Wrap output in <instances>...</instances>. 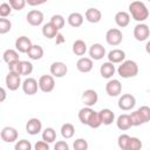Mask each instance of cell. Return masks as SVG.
Masks as SVG:
<instances>
[{
    "label": "cell",
    "instance_id": "obj_1",
    "mask_svg": "<svg viewBox=\"0 0 150 150\" xmlns=\"http://www.w3.org/2000/svg\"><path fill=\"white\" fill-rule=\"evenodd\" d=\"M129 14L137 22H143L149 18V9L144 2L135 0L129 5Z\"/></svg>",
    "mask_w": 150,
    "mask_h": 150
},
{
    "label": "cell",
    "instance_id": "obj_2",
    "mask_svg": "<svg viewBox=\"0 0 150 150\" xmlns=\"http://www.w3.org/2000/svg\"><path fill=\"white\" fill-rule=\"evenodd\" d=\"M117 73L123 79L135 77L138 74V66L132 60H124L117 68Z\"/></svg>",
    "mask_w": 150,
    "mask_h": 150
},
{
    "label": "cell",
    "instance_id": "obj_3",
    "mask_svg": "<svg viewBox=\"0 0 150 150\" xmlns=\"http://www.w3.org/2000/svg\"><path fill=\"white\" fill-rule=\"evenodd\" d=\"M150 36V28L146 23H143V22H138L135 28H134V38L142 42V41H145L148 40V38Z\"/></svg>",
    "mask_w": 150,
    "mask_h": 150
},
{
    "label": "cell",
    "instance_id": "obj_4",
    "mask_svg": "<svg viewBox=\"0 0 150 150\" xmlns=\"http://www.w3.org/2000/svg\"><path fill=\"white\" fill-rule=\"evenodd\" d=\"M123 40V34L118 28H110L105 33V41L110 46H118Z\"/></svg>",
    "mask_w": 150,
    "mask_h": 150
},
{
    "label": "cell",
    "instance_id": "obj_5",
    "mask_svg": "<svg viewBox=\"0 0 150 150\" xmlns=\"http://www.w3.org/2000/svg\"><path fill=\"white\" fill-rule=\"evenodd\" d=\"M39 89L43 93H50L55 88V80L54 76L50 75H42L39 79Z\"/></svg>",
    "mask_w": 150,
    "mask_h": 150
},
{
    "label": "cell",
    "instance_id": "obj_6",
    "mask_svg": "<svg viewBox=\"0 0 150 150\" xmlns=\"http://www.w3.org/2000/svg\"><path fill=\"white\" fill-rule=\"evenodd\" d=\"M20 76H21L20 74H16V73H13V71H8V74L6 75V79H5L7 89H9L11 91L18 90L19 87L22 86Z\"/></svg>",
    "mask_w": 150,
    "mask_h": 150
},
{
    "label": "cell",
    "instance_id": "obj_7",
    "mask_svg": "<svg viewBox=\"0 0 150 150\" xmlns=\"http://www.w3.org/2000/svg\"><path fill=\"white\" fill-rule=\"evenodd\" d=\"M136 104V98L131 94H123L118 98V108L123 111L131 110Z\"/></svg>",
    "mask_w": 150,
    "mask_h": 150
},
{
    "label": "cell",
    "instance_id": "obj_8",
    "mask_svg": "<svg viewBox=\"0 0 150 150\" xmlns=\"http://www.w3.org/2000/svg\"><path fill=\"white\" fill-rule=\"evenodd\" d=\"M39 89V82L34 77H27L22 82V90L26 95H35Z\"/></svg>",
    "mask_w": 150,
    "mask_h": 150
},
{
    "label": "cell",
    "instance_id": "obj_9",
    "mask_svg": "<svg viewBox=\"0 0 150 150\" xmlns=\"http://www.w3.org/2000/svg\"><path fill=\"white\" fill-rule=\"evenodd\" d=\"M105 91L110 97H116L122 91V83L116 79L109 80L108 83L105 84Z\"/></svg>",
    "mask_w": 150,
    "mask_h": 150
},
{
    "label": "cell",
    "instance_id": "obj_10",
    "mask_svg": "<svg viewBox=\"0 0 150 150\" xmlns=\"http://www.w3.org/2000/svg\"><path fill=\"white\" fill-rule=\"evenodd\" d=\"M68 71V67L62 61H55L50 64V74L54 77H63Z\"/></svg>",
    "mask_w": 150,
    "mask_h": 150
},
{
    "label": "cell",
    "instance_id": "obj_11",
    "mask_svg": "<svg viewBox=\"0 0 150 150\" xmlns=\"http://www.w3.org/2000/svg\"><path fill=\"white\" fill-rule=\"evenodd\" d=\"M18 130L13 127H5L1 129V132H0V136H1V139L6 143H13L18 139Z\"/></svg>",
    "mask_w": 150,
    "mask_h": 150
},
{
    "label": "cell",
    "instance_id": "obj_12",
    "mask_svg": "<svg viewBox=\"0 0 150 150\" xmlns=\"http://www.w3.org/2000/svg\"><path fill=\"white\" fill-rule=\"evenodd\" d=\"M26 20L30 26H40L43 22V13L38 9L29 11L26 15Z\"/></svg>",
    "mask_w": 150,
    "mask_h": 150
},
{
    "label": "cell",
    "instance_id": "obj_13",
    "mask_svg": "<svg viewBox=\"0 0 150 150\" xmlns=\"http://www.w3.org/2000/svg\"><path fill=\"white\" fill-rule=\"evenodd\" d=\"M98 101V95L96 93V90L94 89H87L83 91L82 94V102L84 103V105L87 107H93L97 103Z\"/></svg>",
    "mask_w": 150,
    "mask_h": 150
},
{
    "label": "cell",
    "instance_id": "obj_14",
    "mask_svg": "<svg viewBox=\"0 0 150 150\" xmlns=\"http://www.w3.org/2000/svg\"><path fill=\"white\" fill-rule=\"evenodd\" d=\"M33 46L32 41L29 38L22 35V36H19L16 40H15V49L19 52V53H26L30 49V47Z\"/></svg>",
    "mask_w": 150,
    "mask_h": 150
},
{
    "label": "cell",
    "instance_id": "obj_15",
    "mask_svg": "<svg viewBox=\"0 0 150 150\" xmlns=\"http://www.w3.org/2000/svg\"><path fill=\"white\" fill-rule=\"evenodd\" d=\"M89 56L93 60H102L105 56V48L101 43H93L89 48Z\"/></svg>",
    "mask_w": 150,
    "mask_h": 150
},
{
    "label": "cell",
    "instance_id": "obj_16",
    "mask_svg": "<svg viewBox=\"0 0 150 150\" xmlns=\"http://www.w3.org/2000/svg\"><path fill=\"white\" fill-rule=\"evenodd\" d=\"M41 129H42V123L39 118H35V117L29 118L28 122L26 123V131L32 136L38 135L41 131Z\"/></svg>",
    "mask_w": 150,
    "mask_h": 150
},
{
    "label": "cell",
    "instance_id": "obj_17",
    "mask_svg": "<svg viewBox=\"0 0 150 150\" xmlns=\"http://www.w3.org/2000/svg\"><path fill=\"white\" fill-rule=\"evenodd\" d=\"M94 67L91 57H80L76 62V68L81 73H89Z\"/></svg>",
    "mask_w": 150,
    "mask_h": 150
},
{
    "label": "cell",
    "instance_id": "obj_18",
    "mask_svg": "<svg viewBox=\"0 0 150 150\" xmlns=\"http://www.w3.org/2000/svg\"><path fill=\"white\" fill-rule=\"evenodd\" d=\"M116 71V68H115V63L108 61V62H104L103 64H101L100 67V74L102 77L104 79H111L114 76Z\"/></svg>",
    "mask_w": 150,
    "mask_h": 150
},
{
    "label": "cell",
    "instance_id": "obj_19",
    "mask_svg": "<svg viewBox=\"0 0 150 150\" xmlns=\"http://www.w3.org/2000/svg\"><path fill=\"white\" fill-rule=\"evenodd\" d=\"M116 125L120 130L122 131H125V130H129L131 127H132V123H131V120H130V115L128 114H122L117 117L116 120Z\"/></svg>",
    "mask_w": 150,
    "mask_h": 150
},
{
    "label": "cell",
    "instance_id": "obj_20",
    "mask_svg": "<svg viewBox=\"0 0 150 150\" xmlns=\"http://www.w3.org/2000/svg\"><path fill=\"white\" fill-rule=\"evenodd\" d=\"M84 16H86V19H87L88 22H90V23H97L102 19V13L97 8H88L86 11V13H84Z\"/></svg>",
    "mask_w": 150,
    "mask_h": 150
},
{
    "label": "cell",
    "instance_id": "obj_21",
    "mask_svg": "<svg viewBox=\"0 0 150 150\" xmlns=\"http://www.w3.org/2000/svg\"><path fill=\"white\" fill-rule=\"evenodd\" d=\"M115 22L118 27L124 28L130 23V14L124 11H120L115 14Z\"/></svg>",
    "mask_w": 150,
    "mask_h": 150
},
{
    "label": "cell",
    "instance_id": "obj_22",
    "mask_svg": "<svg viewBox=\"0 0 150 150\" xmlns=\"http://www.w3.org/2000/svg\"><path fill=\"white\" fill-rule=\"evenodd\" d=\"M107 57L112 63H121V62H123L125 60V53H124V50L116 48V49L110 50L108 53V56Z\"/></svg>",
    "mask_w": 150,
    "mask_h": 150
},
{
    "label": "cell",
    "instance_id": "obj_23",
    "mask_svg": "<svg viewBox=\"0 0 150 150\" xmlns=\"http://www.w3.org/2000/svg\"><path fill=\"white\" fill-rule=\"evenodd\" d=\"M98 114H100L102 124H104V125H110V124L114 122V120H115V114H114V111L110 110V109H108V108H104V109L100 110Z\"/></svg>",
    "mask_w": 150,
    "mask_h": 150
},
{
    "label": "cell",
    "instance_id": "obj_24",
    "mask_svg": "<svg viewBox=\"0 0 150 150\" xmlns=\"http://www.w3.org/2000/svg\"><path fill=\"white\" fill-rule=\"evenodd\" d=\"M57 33H59V29L50 21L42 26V35L47 39H55Z\"/></svg>",
    "mask_w": 150,
    "mask_h": 150
},
{
    "label": "cell",
    "instance_id": "obj_25",
    "mask_svg": "<svg viewBox=\"0 0 150 150\" xmlns=\"http://www.w3.org/2000/svg\"><path fill=\"white\" fill-rule=\"evenodd\" d=\"M67 21H68L69 26H71L74 28H77V27L82 26V23H83V15L79 12H73L68 15Z\"/></svg>",
    "mask_w": 150,
    "mask_h": 150
},
{
    "label": "cell",
    "instance_id": "obj_26",
    "mask_svg": "<svg viewBox=\"0 0 150 150\" xmlns=\"http://www.w3.org/2000/svg\"><path fill=\"white\" fill-rule=\"evenodd\" d=\"M2 60L9 64V63H13L15 61H19V53L16 49H6L2 54Z\"/></svg>",
    "mask_w": 150,
    "mask_h": 150
},
{
    "label": "cell",
    "instance_id": "obj_27",
    "mask_svg": "<svg viewBox=\"0 0 150 150\" xmlns=\"http://www.w3.org/2000/svg\"><path fill=\"white\" fill-rule=\"evenodd\" d=\"M95 110H93L91 109V107H84V108H82V109H80V111H79V120H80V122L82 123V124H88V121H89V118L91 117V115H93V112H94Z\"/></svg>",
    "mask_w": 150,
    "mask_h": 150
},
{
    "label": "cell",
    "instance_id": "obj_28",
    "mask_svg": "<svg viewBox=\"0 0 150 150\" xmlns=\"http://www.w3.org/2000/svg\"><path fill=\"white\" fill-rule=\"evenodd\" d=\"M87 52V45L83 40H75L73 43V53L77 56H82L84 55Z\"/></svg>",
    "mask_w": 150,
    "mask_h": 150
},
{
    "label": "cell",
    "instance_id": "obj_29",
    "mask_svg": "<svg viewBox=\"0 0 150 150\" xmlns=\"http://www.w3.org/2000/svg\"><path fill=\"white\" fill-rule=\"evenodd\" d=\"M27 55L32 60H40L43 56V48L39 45H33L30 49L27 52Z\"/></svg>",
    "mask_w": 150,
    "mask_h": 150
},
{
    "label": "cell",
    "instance_id": "obj_30",
    "mask_svg": "<svg viewBox=\"0 0 150 150\" xmlns=\"http://www.w3.org/2000/svg\"><path fill=\"white\" fill-rule=\"evenodd\" d=\"M60 131H61V135H62L63 138L69 139V138H71V137L74 136V134H75V128H74V125H73L71 123H64V124H62Z\"/></svg>",
    "mask_w": 150,
    "mask_h": 150
},
{
    "label": "cell",
    "instance_id": "obj_31",
    "mask_svg": "<svg viewBox=\"0 0 150 150\" xmlns=\"http://www.w3.org/2000/svg\"><path fill=\"white\" fill-rule=\"evenodd\" d=\"M42 139L47 143H53L56 139V131L53 128H46L42 131Z\"/></svg>",
    "mask_w": 150,
    "mask_h": 150
},
{
    "label": "cell",
    "instance_id": "obj_32",
    "mask_svg": "<svg viewBox=\"0 0 150 150\" xmlns=\"http://www.w3.org/2000/svg\"><path fill=\"white\" fill-rule=\"evenodd\" d=\"M101 124H102V121H101L100 114L97 111H94L93 115H91V117L89 118L87 125L90 127V128H93V129H97L98 127H101Z\"/></svg>",
    "mask_w": 150,
    "mask_h": 150
},
{
    "label": "cell",
    "instance_id": "obj_33",
    "mask_svg": "<svg viewBox=\"0 0 150 150\" xmlns=\"http://www.w3.org/2000/svg\"><path fill=\"white\" fill-rule=\"evenodd\" d=\"M50 22L60 30V29H62V28L64 27L66 20H64V18H63L61 14H54V15L50 18Z\"/></svg>",
    "mask_w": 150,
    "mask_h": 150
},
{
    "label": "cell",
    "instance_id": "obj_34",
    "mask_svg": "<svg viewBox=\"0 0 150 150\" xmlns=\"http://www.w3.org/2000/svg\"><path fill=\"white\" fill-rule=\"evenodd\" d=\"M117 143H118V146H120L122 150H129L130 136L127 135V134L120 135V136H118V139H117Z\"/></svg>",
    "mask_w": 150,
    "mask_h": 150
},
{
    "label": "cell",
    "instance_id": "obj_35",
    "mask_svg": "<svg viewBox=\"0 0 150 150\" xmlns=\"http://www.w3.org/2000/svg\"><path fill=\"white\" fill-rule=\"evenodd\" d=\"M130 120H131V123H132V127H138L141 124H144V120L142 118L141 114L138 110H135L130 114Z\"/></svg>",
    "mask_w": 150,
    "mask_h": 150
},
{
    "label": "cell",
    "instance_id": "obj_36",
    "mask_svg": "<svg viewBox=\"0 0 150 150\" xmlns=\"http://www.w3.org/2000/svg\"><path fill=\"white\" fill-rule=\"evenodd\" d=\"M11 28H12V22L6 18H1L0 19V34L8 33Z\"/></svg>",
    "mask_w": 150,
    "mask_h": 150
},
{
    "label": "cell",
    "instance_id": "obj_37",
    "mask_svg": "<svg viewBox=\"0 0 150 150\" xmlns=\"http://www.w3.org/2000/svg\"><path fill=\"white\" fill-rule=\"evenodd\" d=\"M88 142L84 138H77L74 141L73 143V148L74 150H87L88 149Z\"/></svg>",
    "mask_w": 150,
    "mask_h": 150
},
{
    "label": "cell",
    "instance_id": "obj_38",
    "mask_svg": "<svg viewBox=\"0 0 150 150\" xmlns=\"http://www.w3.org/2000/svg\"><path fill=\"white\" fill-rule=\"evenodd\" d=\"M12 6L9 5V2H2L0 5V16L1 18H7L8 15H11L12 13Z\"/></svg>",
    "mask_w": 150,
    "mask_h": 150
},
{
    "label": "cell",
    "instance_id": "obj_39",
    "mask_svg": "<svg viewBox=\"0 0 150 150\" xmlns=\"http://www.w3.org/2000/svg\"><path fill=\"white\" fill-rule=\"evenodd\" d=\"M33 71V64L28 61H21V75L27 76L30 75Z\"/></svg>",
    "mask_w": 150,
    "mask_h": 150
},
{
    "label": "cell",
    "instance_id": "obj_40",
    "mask_svg": "<svg viewBox=\"0 0 150 150\" xmlns=\"http://www.w3.org/2000/svg\"><path fill=\"white\" fill-rule=\"evenodd\" d=\"M14 148H15V150H30L32 149V144L27 139H20V141H18L15 143Z\"/></svg>",
    "mask_w": 150,
    "mask_h": 150
},
{
    "label": "cell",
    "instance_id": "obj_41",
    "mask_svg": "<svg viewBox=\"0 0 150 150\" xmlns=\"http://www.w3.org/2000/svg\"><path fill=\"white\" fill-rule=\"evenodd\" d=\"M9 5L15 11H22L27 4V0H8Z\"/></svg>",
    "mask_w": 150,
    "mask_h": 150
},
{
    "label": "cell",
    "instance_id": "obj_42",
    "mask_svg": "<svg viewBox=\"0 0 150 150\" xmlns=\"http://www.w3.org/2000/svg\"><path fill=\"white\" fill-rule=\"evenodd\" d=\"M137 110L139 111L142 118L144 120V123H146V122L150 121V107H148V105H142V107H139Z\"/></svg>",
    "mask_w": 150,
    "mask_h": 150
},
{
    "label": "cell",
    "instance_id": "obj_43",
    "mask_svg": "<svg viewBox=\"0 0 150 150\" xmlns=\"http://www.w3.org/2000/svg\"><path fill=\"white\" fill-rule=\"evenodd\" d=\"M142 148V142L137 137H130L129 143V150H139Z\"/></svg>",
    "mask_w": 150,
    "mask_h": 150
},
{
    "label": "cell",
    "instance_id": "obj_44",
    "mask_svg": "<svg viewBox=\"0 0 150 150\" xmlns=\"http://www.w3.org/2000/svg\"><path fill=\"white\" fill-rule=\"evenodd\" d=\"M8 69H9V71H13V73H16V74L21 75V61L19 60V61H15L13 63H9Z\"/></svg>",
    "mask_w": 150,
    "mask_h": 150
},
{
    "label": "cell",
    "instance_id": "obj_45",
    "mask_svg": "<svg viewBox=\"0 0 150 150\" xmlns=\"http://www.w3.org/2000/svg\"><path fill=\"white\" fill-rule=\"evenodd\" d=\"M34 149L35 150H48L49 149V143H47L46 141H39L35 143L34 145Z\"/></svg>",
    "mask_w": 150,
    "mask_h": 150
},
{
    "label": "cell",
    "instance_id": "obj_46",
    "mask_svg": "<svg viewBox=\"0 0 150 150\" xmlns=\"http://www.w3.org/2000/svg\"><path fill=\"white\" fill-rule=\"evenodd\" d=\"M54 149L55 150H69V145L64 141H59V142L55 143Z\"/></svg>",
    "mask_w": 150,
    "mask_h": 150
},
{
    "label": "cell",
    "instance_id": "obj_47",
    "mask_svg": "<svg viewBox=\"0 0 150 150\" xmlns=\"http://www.w3.org/2000/svg\"><path fill=\"white\" fill-rule=\"evenodd\" d=\"M64 41H66V39H64L63 34L59 32V33H57V35L55 36V45H62Z\"/></svg>",
    "mask_w": 150,
    "mask_h": 150
},
{
    "label": "cell",
    "instance_id": "obj_48",
    "mask_svg": "<svg viewBox=\"0 0 150 150\" xmlns=\"http://www.w3.org/2000/svg\"><path fill=\"white\" fill-rule=\"evenodd\" d=\"M48 0H27V4L29 6H40L45 2H47Z\"/></svg>",
    "mask_w": 150,
    "mask_h": 150
},
{
    "label": "cell",
    "instance_id": "obj_49",
    "mask_svg": "<svg viewBox=\"0 0 150 150\" xmlns=\"http://www.w3.org/2000/svg\"><path fill=\"white\" fill-rule=\"evenodd\" d=\"M0 91H1V98H0V102H4L5 98H6V90H5V88H1Z\"/></svg>",
    "mask_w": 150,
    "mask_h": 150
},
{
    "label": "cell",
    "instance_id": "obj_50",
    "mask_svg": "<svg viewBox=\"0 0 150 150\" xmlns=\"http://www.w3.org/2000/svg\"><path fill=\"white\" fill-rule=\"evenodd\" d=\"M145 52L150 55V40L146 42V45H145Z\"/></svg>",
    "mask_w": 150,
    "mask_h": 150
},
{
    "label": "cell",
    "instance_id": "obj_51",
    "mask_svg": "<svg viewBox=\"0 0 150 150\" xmlns=\"http://www.w3.org/2000/svg\"><path fill=\"white\" fill-rule=\"evenodd\" d=\"M148 1H150V0H148Z\"/></svg>",
    "mask_w": 150,
    "mask_h": 150
}]
</instances>
